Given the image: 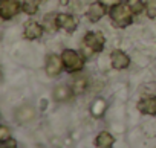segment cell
I'll return each mask as SVG.
<instances>
[{"instance_id":"cell-21","label":"cell","mask_w":156,"mask_h":148,"mask_svg":"<svg viewBox=\"0 0 156 148\" xmlns=\"http://www.w3.org/2000/svg\"><path fill=\"white\" fill-rule=\"evenodd\" d=\"M2 145H3V146H17V142H16L14 139H8V140L3 142Z\"/></svg>"},{"instance_id":"cell-16","label":"cell","mask_w":156,"mask_h":148,"mask_svg":"<svg viewBox=\"0 0 156 148\" xmlns=\"http://www.w3.org/2000/svg\"><path fill=\"white\" fill-rule=\"evenodd\" d=\"M87 87V80L86 78H76L72 84V90L73 93H83Z\"/></svg>"},{"instance_id":"cell-22","label":"cell","mask_w":156,"mask_h":148,"mask_svg":"<svg viewBox=\"0 0 156 148\" xmlns=\"http://www.w3.org/2000/svg\"><path fill=\"white\" fill-rule=\"evenodd\" d=\"M60 2H61V5H67V3H69V0H60Z\"/></svg>"},{"instance_id":"cell-4","label":"cell","mask_w":156,"mask_h":148,"mask_svg":"<svg viewBox=\"0 0 156 148\" xmlns=\"http://www.w3.org/2000/svg\"><path fill=\"white\" fill-rule=\"evenodd\" d=\"M20 11L19 0H2L0 2V17L3 20H9L17 15Z\"/></svg>"},{"instance_id":"cell-13","label":"cell","mask_w":156,"mask_h":148,"mask_svg":"<svg viewBox=\"0 0 156 148\" xmlns=\"http://www.w3.org/2000/svg\"><path fill=\"white\" fill-rule=\"evenodd\" d=\"M113 142H115L113 136H112L110 133H107V131L100 133V134L97 136V139H95V145L100 146V148H109V146L113 145Z\"/></svg>"},{"instance_id":"cell-5","label":"cell","mask_w":156,"mask_h":148,"mask_svg":"<svg viewBox=\"0 0 156 148\" xmlns=\"http://www.w3.org/2000/svg\"><path fill=\"white\" fill-rule=\"evenodd\" d=\"M55 25H57V28H61L66 32L72 34L78 26V20L70 14H57L55 15Z\"/></svg>"},{"instance_id":"cell-17","label":"cell","mask_w":156,"mask_h":148,"mask_svg":"<svg viewBox=\"0 0 156 148\" xmlns=\"http://www.w3.org/2000/svg\"><path fill=\"white\" fill-rule=\"evenodd\" d=\"M145 12L148 19H156V0H147Z\"/></svg>"},{"instance_id":"cell-3","label":"cell","mask_w":156,"mask_h":148,"mask_svg":"<svg viewBox=\"0 0 156 148\" xmlns=\"http://www.w3.org/2000/svg\"><path fill=\"white\" fill-rule=\"evenodd\" d=\"M61 58L67 72H80L84 67V58L73 49H64Z\"/></svg>"},{"instance_id":"cell-8","label":"cell","mask_w":156,"mask_h":148,"mask_svg":"<svg viewBox=\"0 0 156 148\" xmlns=\"http://www.w3.org/2000/svg\"><path fill=\"white\" fill-rule=\"evenodd\" d=\"M106 14V5L103 2H94L90 6H89V11H87V17L92 23H97L98 20H101Z\"/></svg>"},{"instance_id":"cell-9","label":"cell","mask_w":156,"mask_h":148,"mask_svg":"<svg viewBox=\"0 0 156 148\" xmlns=\"http://www.w3.org/2000/svg\"><path fill=\"white\" fill-rule=\"evenodd\" d=\"M25 38L28 40H37L43 35V26L38 25L37 22H29L25 26V32H23Z\"/></svg>"},{"instance_id":"cell-11","label":"cell","mask_w":156,"mask_h":148,"mask_svg":"<svg viewBox=\"0 0 156 148\" xmlns=\"http://www.w3.org/2000/svg\"><path fill=\"white\" fill-rule=\"evenodd\" d=\"M16 116H17V121L19 122L25 124V122H29V121H32L35 118V110L31 105H23V107H20L17 110Z\"/></svg>"},{"instance_id":"cell-1","label":"cell","mask_w":156,"mask_h":148,"mask_svg":"<svg viewBox=\"0 0 156 148\" xmlns=\"http://www.w3.org/2000/svg\"><path fill=\"white\" fill-rule=\"evenodd\" d=\"M110 19L118 28H126L133 22V11L130 9L129 3H118L110 9Z\"/></svg>"},{"instance_id":"cell-19","label":"cell","mask_w":156,"mask_h":148,"mask_svg":"<svg viewBox=\"0 0 156 148\" xmlns=\"http://www.w3.org/2000/svg\"><path fill=\"white\" fill-rule=\"evenodd\" d=\"M8 139H9V130H8V127L2 125L0 127V143L6 142Z\"/></svg>"},{"instance_id":"cell-7","label":"cell","mask_w":156,"mask_h":148,"mask_svg":"<svg viewBox=\"0 0 156 148\" xmlns=\"http://www.w3.org/2000/svg\"><path fill=\"white\" fill-rule=\"evenodd\" d=\"M110 61H112L113 69H118V70L126 69V67H129V64H130L129 55L124 53L122 50H113V52L110 53Z\"/></svg>"},{"instance_id":"cell-18","label":"cell","mask_w":156,"mask_h":148,"mask_svg":"<svg viewBox=\"0 0 156 148\" xmlns=\"http://www.w3.org/2000/svg\"><path fill=\"white\" fill-rule=\"evenodd\" d=\"M129 6L133 11V14H139L145 8V5L141 2V0H129Z\"/></svg>"},{"instance_id":"cell-2","label":"cell","mask_w":156,"mask_h":148,"mask_svg":"<svg viewBox=\"0 0 156 148\" xmlns=\"http://www.w3.org/2000/svg\"><path fill=\"white\" fill-rule=\"evenodd\" d=\"M104 35L101 32H89L83 38V53L90 57L95 52H101L104 47Z\"/></svg>"},{"instance_id":"cell-12","label":"cell","mask_w":156,"mask_h":148,"mask_svg":"<svg viewBox=\"0 0 156 148\" xmlns=\"http://www.w3.org/2000/svg\"><path fill=\"white\" fill-rule=\"evenodd\" d=\"M72 93H73V90L69 89L67 86H58V87L54 89V98H55V101H58V102L67 101V99L72 96Z\"/></svg>"},{"instance_id":"cell-10","label":"cell","mask_w":156,"mask_h":148,"mask_svg":"<svg viewBox=\"0 0 156 148\" xmlns=\"http://www.w3.org/2000/svg\"><path fill=\"white\" fill-rule=\"evenodd\" d=\"M138 108H139V112L144 113V115L154 116V115H156V98H154V96H148V98L141 99L139 104H138Z\"/></svg>"},{"instance_id":"cell-15","label":"cell","mask_w":156,"mask_h":148,"mask_svg":"<svg viewBox=\"0 0 156 148\" xmlns=\"http://www.w3.org/2000/svg\"><path fill=\"white\" fill-rule=\"evenodd\" d=\"M38 5H40V0H23L22 8H23V11L26 14L32 15V14H35L38 11Z\"/></svg>"},{"instance_id":"cell-14","label":"cell","mask_w":156,"mask_h":148,"mask_svg":"<svg viewBox=\"0 0 156 148\" xmlns=\"http://www.w3.org/2000/svg\"><path fill=\"white\" fill-rule=\"evenodd\" d=\"M106 101L104 99H95L94 101V104H92V115L95 116V118H101L103 115H104V112H106Z\"/></svg>"},{"instance_id":"cell-20","label":"cell","mask_w":156,"mask_h":148,"mask_svg":"<svg viewBox=\"0 0 156 148\" xmlns=\"http://www.w3.org/2000/svg\"><path fill=\"white\" fill-rule=\"evenodd\" d=\"M121 2H122V0H103V3L106 6H115V5H118Z\"/></svg>"},{"instance_id":"cell-6","label":"cell","mask_w":156,"mask_h":148,"mask_svg":"<svg viewBox=\"0 0 156 148\" xmlns=\"http://www.w3.org/2000/svg\"><path fill=\"white\" fill-rule=\"evenodd\" d=\"M64 67L63 58H60L58 55H49L46 58V72L49 77H57L61 73V69Z\"/></svg>"}]
</instances>
